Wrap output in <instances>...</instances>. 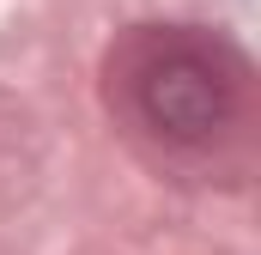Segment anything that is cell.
<instances>
[{
	"label": "cell",
	"instance_id": "cell-1",
	"mask_svg": "<svg viewBox=\"0 0 261 255\" xmlns=\"http://www.w3.org/2000/svg\"><path fill=\"white\" fill-rule=\"evenodd\" d=\"M140 110L146 122L170 140H213L231 116V91L200 55H164L140 79Z\"/></svg>",
	"mask_w": 261,
	"mask_h": 255
}]
</instances>
